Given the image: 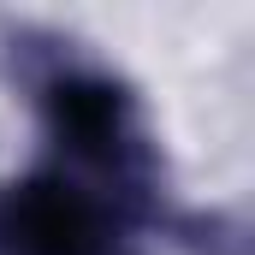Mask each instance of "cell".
<instances>
[{
	"instance_id": "cell-1",
	"label": "cell",
	"mask_w": 255,
	"mask_h": 255,
	"mask_svg": "<svg viewBox=\"0 0 255 255\" xmlns=\"http://www.w3.org/2000/svg\"><path fill=\"white\" fill-rule=\"evenodd\" d=\"M0 250L12 255H107L101 214L65 184H30L0 208Z\"/></svg>"
},
{
	"instance_id": "cell-2",
	"label": "cell",
	"mask_w": 255,
	"mask_h": 255,
	"mask_svg": "<svg viewBox=\"0 0 255 255\" xmlns=\"http://www.w3.org/2000/svg\"><path fill=\"white\" fill-rule=\"evenodd\" d=\"M54 119L83 154H119L125 148V101L107 83H60L54 89Z\"/></svg>"
}]
</instances>
